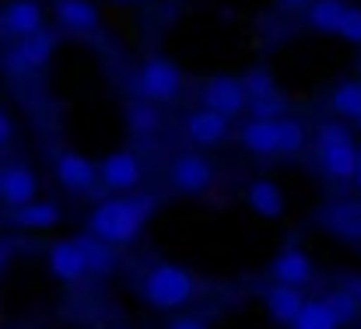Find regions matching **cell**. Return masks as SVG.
I'll return each instance as SVG.
<instances>
[{"label":"cell","mask_w":361,"mask_h":329,"mask_svg":"<svg viewBox=\"0 0 361 329\" xmlns=\"http://www.w3.org/2000/svg\"><path fill=\"white\" fill-rule=\"evenodd\" d=\"M154 214V200L144 197V193H123V197H113L106 204H99L92 211V235L95 242L102 245H126L140 235V228L147 224V218Z\"/></svg>","instance_id":"cell-1"},{"label":"cell","mask_w":361,"mask_h":329,"mask_svg":"<svg viewBox=\"0 0 361 329\" xmlns=\"http://www.w3.org/2000/svg\"><path fill=\"white\" fill-rule=\"evenodd\" d=\"M140 291H144V302L151 309H161V312H172V309H183L186 302H193L197 294V277L176 263H158L144 273L140 280Z\"/></svg>","instance_id":"cell-2"},{"label":"cell","mask_w":361,"mask_h":329,"mask_svg":"<svg viewBox=\"0 0 361 329\" xmlns=\"http://www.w3.org/2000/svg\"><path fill=\"white\" fill-rule=\"evenodd\" d=\"M316 147H319V161L326 168L330 179H351L355 175V137L348 133V126L341 123H323L316 133Z\"/></svg>","instance_id":"cell-3"},{"label":"cell","mask_w":361,"mask_h":329,"mask_svg":"<svg viewBox=\"0 0 361 329\" xmlns=\"http://www.w3.org/2000/svg\"><path fill=\"white\" fill-rule=\"evenodd\" d=\"M137 85H140V95L151 106H165V102H176L179 99L183 74H179V67L169 56H147L144 67H140V74H137Z\"/></svg>","instance_id":"cell-4"},{"label":"cell","mask_w":361,"mask_h":329,"mask_svg":"<svg viewBox=\"0 0 361 329\" xmlns=\"http://www.w3.org/2000/svg\"><path fill=\"white\" fill-rule=\"evenodd\" d=\"M200 102L204 109L221 116V119H232L235 112L245 109V88H242V77H211L204 81V92H200Z\"/></svg>","instance_id":"cell-5"},{"label":"cell","mask_w":361,"mask_h":329,"mask_svg":"<svg viewBox=\"0 0 361 329\" xmlns=\"http://www.w3.org/2000/svg\"><path fill=\"white\" fill-rule=\"evenodd\" d=\"M35 193H39V179H35V172L25 161H14V165L0 168V204L18 211V207L32 204Z\"/></svg>","instance_id":"cell-6"},{"label":"cell","mask_w":361,"mask_h":329,"mask_svg":"<svg viewBox=\"0 0 361 329\" xmlns=\"http://www.w3.org/2000/svg\"><path fill=\"white\" fill-rule=\"evenodd\" d=\"M169 175H172V186H176L179 193H190V197L204 193V190L214 182V168H211V161L200 158V154H179V158L172 161Z\"/></svg>","instance_id":"cell-7"},{"label":"cell","mask_w":361,"mask_h":329,"mask_svg":"<svg viewBox=\"0 0 361 329\" xmlns=\"http://www.w3.org/2000/svg\"><path fill=\"white\" fill-rule=\"evenodd\" d=\"M99 175H102V182H106L109 190L130 193L133 186H140L144 168H140V158H137L133 151H116V154H109V158L99 165Z\"/></svg>","instance_id":"cell-8"},{"label":"cell","mask_w":361,"mask_h":329,"mask_svg":"<svg viewBox=\"0 0 361 329\" xmlns=\"http://www.w3.org/2000/svg\"><path fill=\"white\" fill-rule=\"evenodd\" d=\"M56 179H60V186L71 190V193H88V190L99 182V165L88 161V158L78 154V151H63V154L56 158Z\"/></svg>","instance_id":"cell-9"},{"label":"cell","mask_w":361,"mask_h":329,"mask_svg":"<svg viewBox=\"0 0 361 329\" xmlns=\"http://www.w3.org/2000/svg\"><path fill=\"white\" fill-rule=\"evenodd\" d=\"M270 277H274L281 287H302V284H309V277H312V259H309V252L298 249V245L281 249V252L274 256V263H270Z\"/></svg>","instance_id":"cell-10"},{"label":"cell","mask_w":361,"mask_h":329,"mask_svg":"<svg viewBox=\"0 0 361 329\" xmlns=\"http://www.w3.org/2000/svg\"><path fill=\"white\" fill-rule=\"evenodd\" d=\"M319 224L344 238V242H361V200H337L330 204L323 214H319Z\"/></svg>","instance_id":"cell-11"},{"label":"cell","mask_w":361,"mask_h":329,"mask_svg":"<svg viewBox=\"0 0 361 329\" xmlns=\"http://www.w3.org/2000/svg\"><path fill=\"white\" fill-rule=\"evenodd\" d=\"M46 263H49V273H53L56 280H63V284H78V280L88 273L81 242H56V245H49Z\"/></svg>","instance_id":"cell-12"},{"label":"cell","mask_w":361,"mask_h":329,"mask_svg":"<svg viewBox=\"0 0 361 329\" xmlns=\"http://www.w3.org/2000/svg\"><path fill=\"white\" fill-rule=\"evenodd\" d=\"M39 28H42V7L35 0H11L0 14V32L4 35L25 39V35H32Z\"/></svg>","instance_id":"cell-13"},{"label":"cell","mask_w":361,"mask_h":329,"mask_svg":"<svg viewBox=\"0 0 361 329\" xmlns=\"http://www.w3.org/2000/svg\"><path fill=\"white\" fill-rule=\"evenodd\" d=\"M53 11H56V21L63 28H74V32H95L102 25L95 0H56Z\"/></svg>","instance_id":"cell-14"},{"label":"cell","mask_w":361,"mask_h":329,"mask_svg":"<svg viewBox=\"0 0 361 329\" xmlns=\"http://www.w3.org/2000/svg\"><path fill=\"white\" fill-rule=\"evenodd\" d=\"M186 137L193 144H200V147H214V144H221L228 137V119H221V116H214V112H207V109L190 112Z\"/></svg>","instance_id":"cell-15"},{"label":"cell","mask_w":361,"mask_h":329,"mask_svg":"<svg viewBox=\"0 0 361 329\" xmlns=\"http://www.w3.org/2000/svg\"><path fill=\"white\" fill-rule=\"evenodd\" d=\"M245 204L259 214V218H281L284 214V193L274 179H256L249 190H245Z\"/></svg>","instance_id":"cell-16"},{"label":"cell","mask_w":361,"mask_h":329,"mask_svg":"<svg viewBox=\"0 0 361 329\" xmlns=\"http://www.w3.org/2000/svg\"><path fill=\"white\" fill-rule=\"evenodd\" d=\"M53 46H56L53 32L39 28V32H32V35L18 39L14 53H18V60H21V67H25V70H39V67H46V60L53 56Z\"/></svg>","instance_id":"cell-17"},{"label":"cell","mask_w":361,"mask_h":329,"mask_svg":"<svg viewBox=\"0 0 361 329\" xmlns=\"http://www.w3.org/2000/svg\"><path fill=\"white\" fill-rule=\"evenodd\" d=\"M263 305H267V312H270V319H274V323L291 326V323H295V316H298V309L305 305V298H302V291H298V287H281V284H274V287L263 294Z\"/></svg>","instance_id":"cell-18"},{"label":"cell","mask_w":361,"mask_h":329,"mask_svg":"<svg viewBox=\"0 0 361 329\" xmlns=\"http://www.w3.org/2000/svg\"><path fill=\"white\" fill-rule=\"evenodd\" d=\"M11 221L18 228H25V231H46V228H56L60 224V207L49 204V200H32V204L18 207L11 214Z\"/></svg>","instance_id":"cell-19"},{"label":"cell","mask_w":361,"mask_h":329,"mask_svg":"<svg viewBox=\"0 0 361 329\" xmlns=\"http://www.w3.org/2000/svg\"><path fill=\"white\" fill-rule=\"evenodd\" d=\"M242 147L252 154H277V119H249L239 133Z\"/></svg>","instance_id":"cell-20"},{"label":"cell","mask_w":361,"mask_h":329,"mask_svg":"<svg viewBox=\"0 0 361 329\" xmlns=\"http://www.w3.org/2000/svg\"><path fill=\"white\" fill-rule=\"evenodd\" d=\"M344 0H312L309 4V25L316 28V32H326V35H334L337 32V21H341V14H344Z\"/></svg>","instance_id":"cell-21"},{"label":"cell","mask_w":361,"mask_h":329,"mask_svg":"<svg viewBox=\"0 0 361 329\" xmlns=\"http://www.w3.org/2000/svg\"><path fill=\"white\" fill-rule=\"evenodd\" d=\"M341 323L334 319V312L326 309V302H305L295 316L291 329H337Z\"/></svg>","instance_id":"cell-22"},{"label":"cell","mask_w":361,"mask_h":329,"mask_svg":"<svg viewBox=\"0 0 361 329\" xmlns=\"http://www.w3.org/2000/svg\"><path fill=\"white\" fill-rule=\"evenodd\" d=\"M78 242H81L88 273H113V266H116L113 245H102V242H95V238H78Z\"/></svg>","instance_id":"cell-23"},{"label":"cell","mask_w":361,"mask_h":329,"mask_svg":"<svg viewBox=\"0 0 361 329\" xmlns=\"http://www.w3.org/2000/svg\"><path fill=\"white\" fill-rule=\"evenodd\" d=\"M305 147V126L298 119H277V154H298Z\"/></svg>","instance_id":"cell-24"},{"label":"cell","mask_w":361,"mask_h":329,"mask_svg":"<svg viewBox=\"0 0 361 329\" xmlns=\"http://www.w3.org/2000/svg\"><path fill=\"white\" fill-rule=\"evenodd\" d=\"M158 123H161V116H158V106H151V102H133V106H126V126H130V133H151V130H158Z\"/></svg>","instance_id":"cell-25"},{"label":"cell","mask_w":361,"mask_h":329,"mask_svg":"<svg viewBox=\"0 0 361 329\" xmlns=\"http://www.w3.org/2000/svg\"><path fill=\"white\" fill-rule=\"evenodd\" d=\"M334 109L341 112V116H348V119H358L361 116V81H344V85H337V92H334Z\"/></svg>","instance_id":"cell-26"},{"label":"cell","mask_w":361,"mask_h":329,"mask_svg":"<svg viewBox=\"0 0 361 329\" xmlns=\"http://www.w3.org/2000/svg\"><path fill=\"white\" fill-rule=\"evenodd\" d=\"M245 106H249V116H252V119H267V123H270V119H281V116H284V99H281L277 92H274V95H263V99H249Z\"/></svg>","instance_id":"cell-27"},{"label":"cell","mask_w":361,"mask_h":329,"mask_svg":"<svg viewBox=\"0 0 361 329\" xmlns=\"http://www.w3.org/2000/svg\"><path fill=\"white\" fill-rule=\"evenodd\" d=\"M326 309L334 312L337 323H351V319L358 316V298H355L351 291H337V294L326 298Z\"/></svg>","instance_id":"cell-28"},{"label":"cell","mask_w":361,"mask_h":329,"mask_svg":"<svg viewBox=\"0 0 361 329\" xmlns=\"http://www.w3.org/2000/svg\"><path fill=\"white\" fill-rule=\"evenodd\" d=\"M334 35H341V39L351 42V46H361V7H344V14H341Z\"/></svg>","instance_id":"cell-29"},{"label":"cell","mask_w":361,"mask_h":329,"mask_svg":"<svg viewBox=\"0 0 361 329\" xmlns=\"http://www.w3.org/2000/svg\"><path fill=\"white\" fill-rule=\"evenodd\" d=\"M242 88H245V99H263V95H274V77L267 70H252L242 77Z\"/></svg>","instance_id":"cell-30"},{"label":"cell","mask_w":361,"mask_h":329,"mask_svg":"<svg viewBox=\"0 0 361 329\" xmlns=\"http://www.w3.org/2000/svg\"><path fill=\"white\" fill-rule=\"evenodd\" d=\"M11 133H14V126H11V116L0 109V147H4V144L11 140Z\"/></svg>","instance_id":"cell-31"},{"label":"cell","mask_w":361,"mask_h":329,"mask_svg":"<svg viewBox=\"0 0 361 329\" xmlns=\"http://www.w3.org/2000/svg\"><path fill=\"white\" fill-rule=\"evenodd\" d=\"M169 329H207V326H204L200 319H193V316H183V319H176Z\"/></svg>","instance_id":"cell-32"},{"label":"cell","mask_w":361,"mask_h":329,"mask_svg":"<svg viewBox=\"0 0 361 329\" xmlns=\"http://www.w3.org/2000/svg\"><path fill=\"white\" fill-rule=\"evenodd\" d=\"M312 0H277V7L281 11H302V7H309Z\"/></svg>","instance_id":"cell-33"},{"label":"cell","mask_w":361,"mask_h":329,"mask_svg":"<svg viewBox=\"0 0 361 329\" xmlns=\"http://www.w3.org/2000/svg\"><path fill=\"white\" fill-rule=\"evenodd\" d=\"M351 179H355V186L361 190V147L355 151V175H351Z\"/></svg>","instance_id":"cell-34"},{"label":"cell","mask_w":361,"mask_h":329,"mask_svg":"<svg viewBox=\"0 0 361 329\" xmlns=\"http://www.w3.org/2000/svg\"><path fill=\"white\" fill-rule=\"evenodd\" d=\"M358 126H361V116H358Z\"/></svg>","instance_id":"cell-35"}]
</instances>
